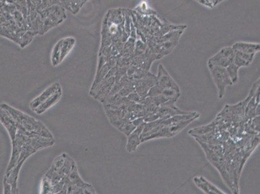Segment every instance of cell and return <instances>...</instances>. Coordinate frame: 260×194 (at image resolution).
<instances>
[{"label": "cell", "instance_id": "5b68a950", "mask_svg": "<svg viewBox=\"0 0 260 194\" xmlns=\"http://www.w3.org/2000/svg\"><path fill=\"white\" fill-rule=\"evenodd\" d=\"M235 52L232 47H224L221 48L216 54L210 57L208 60V67L219 66L226 68L233 62Z\"/></svg>", "mask_w": 260, "mask_h": 194}, {"label": "cell", "instance_id": "ffe728a7", "mask_svg": "<svg viewBox=\"0 0 260 194\" xmlns=\"http://www.w3.org/2000/svg\"><path fill=\"white\" fill-rule=\"evenodd\" d=\"M259 108H260V105L259 104L257 105L256 108H255V114H256V116H259Z\"/></svg>", "mask_w": 260, "mask_h": 194}, {"label": "cell", "instance_id": "52a82bcc", "mask_svg": "<svg viewBox=\"0 0 260 194\" xmlns=\"http://www.w3.org/2000/svg\"><path fill=\"white\" fill-rule=\"evenodd\" d=\"M157 77V84H158L163 89L175 90V91L180 92V88L177 84L170 76L168 72L164 67L163 65L159 64L158 67V74Z\"/></svg>", "mask_w": 260, "mask_h": 194}, {"label": "cell", "instance_id": "ba28073f", "mask_svg": "<svg viewBox=\"0 0 260 194\" xmlns=\"http://www.w3.org/2000/svg\"><path fill=\"white\" fill-rule=\"evenodd\" d=\"M145 122L138 126L128 136L126 150L130 153L137 150V148L141 143V134H143Z\"/></svg>", "mask_w": 260, "mask_h": 194}, {"label": "cell", "instance_id": "d6986e66", "mask_svg": "<svg viewBox=\"0 0 260 194\" xmlns=\"http://www.w3.org/2000/svg\"><path fill=\"white\" fill-rule=\"evenodd\" d=\"M127 98L129 100L132 101V102L137 104H139L141 99V97L135 91L131 92V94L127 96Z\"/></svg>", "mask_w": 260, "mask_h": 194}, {"label": "cell", "instance_id": "ac0fdd59", "mask_svg": "<svg viewBox=\"0 0 260 194\" xmlns=\"http://www.w3.org/2000/svg\"><path fill=\"white\" fill-rule=\"evenodd\" d=\"M259 82L260 80L259 78L258 80L255 82L254 84L252 85V87L251 88L249 94H248V96H250V98L255 97L259 94Z\"/></svg>", "mask_w": 260, "mask_h": 194}, {"label": "cell", "instance_id": "7a4b0ae2", "mask_svg": "<svg viewBox=\"0 0 260 194\" xmlns=\"http://www.w3.org/2000/svg\"><path fill=\"white\" fill-rule=\"evenodd\" d=\"M0 108L8 112L11 118L29 133L32 135L41 136L42 138L55 140L52 133L41 121L19 110L15 109L8 104H2Z\"/></svg>", "mask_w": 260, "mask_h": 194}, {"label": "cell", "instance_id": "4fadbf2b", "mask_svg": "<svg viewBox=\"0 0 260 194\" xmlns=\"http://www.w3.org/2000/svg\"><path fill=\"white\" fill-rule=\"evenodd\" d=\"M202 180H203V182H204V184L206 185V188H207L208 192H209V194H225L223 192H222L221 190H220L218 188H217L216 186H215V185L212 184L208 182V180H206L205 178L202 177H199Z\"/></svg>", "mask_w": 260, "mask_h": 194}, {"label": "cell", "instance_id": "5bb4252c", "mask_svg": "<svg viewBox=\"0 0 260 194\" xmlns=\"http://www.w3.org/2000/svg\"><path fill=\"white\" fill-rule=\"evenodd\" d=\"M53 186L50 180L46 176H44L43 180H42V194H52Z\"/></svg>", "mask_w": 260, "mask_h": 194}, {"label": "cell", "instance_id": "277c9868", "mask_svg": "<svg viewBox=\"0 0 260 194\" xmlns=\"http://www.w3.org/2000/svg\"><path fill=\"white\" fill-rule=\"evenodd\" d=\"M208 68L218 91L219 98H223L225 94L226 87L233 85L226 68L219 66H210Z\"/></svg>", "mask_w": 260, "mask_h": 194}, {"label": "cell", "instance_id": "8992f818", "mask_svg": "<svg viewBox=\"0 0 260 194\" xmlns=\"http://www.w3.org/2000/svg\"><path fill=\"white\" fill-rule=\"evenodd\" d=\"M156 84V76L148 72L143 78L136 80V86H135V91L141 98H145L147 96L148 92L150 88Z\"/></svg>", "mask_w": 260, "mask_h": 194}, {"label": "cell", "instance_id": "9a60e30c", "mask_svg": "<svg viewBox=\"0 0 260 194\" xmlns=\"http://www.w3.org/2000/svg\"><path fill=\"white\" fill-rule=\"evenodd\" d=\"M235 54L240 57V58L245 60L246 62H247L248 64L250 65L252 64L253 60L254 58L255 54H244V52H237L234 50Z\"/></svg>", "mask_w": 260, "mask_h": 194}, {"label": "cell", "instance_id": "3957f363", "mask_svg": "<svg viewBox=\"0 0 260 194\" xmlns=\"http://www.w3.org/2000/svg\"><path fill=\"white\" fill-rule=\"evenodd\" d=\"M76 44V40L73 37H68L58 42L53 48L51 54V64L53 67L59 66L66 58Z\"/></svg>", "mask_w": 260, "mask_h": 194}, {"label": "cell", "instance_id": "30bf717a", "mask_svg": "<svg viewBox=\"0 0 260 194\" xmlns=\"http://www.w3.org/2000/svg\"><path fill=\"white\" fill-rule=\"evenodd\" d=\"M62 96V89L59 90V91L55 92V94H53V96H51L50 98H48L46 101H44L34 112L37 114H42L45 113L47 110L50 109L51 107L59 102Z\"/></svg>", "mask_w": 260, "mask_h": 194}, {"label": "cell", "instance_id": "6da1fadb", "mask_svg": "<svg viewBox=\"0 0 260 194\" xmlns=\"http://www.w3.org/2000/svg\"><path fill=\"white\" fill-rule=\"evenodd\" d=\"M55 140L42 138L38 136L33 138L29 141L20 154L17 164L10 172H6L4 178V194H19L18 188V180L19 174L24 163L30 156L46 148L53 146L55 144Z\"/></svg>", "mask_w": 260, "mask_h": 194}, {"label": "cell", "instance_id": "e0dca14e", "mask_svg": "<svg viewBox=\"0 0 260 194\" xmlns=\"http://www.w3.org/2000/svg\"><path fill=\"white\" fill-rule=\"evenodd\" d=\"M250 125L252 128L256 133H259V116H255L250 120Z\"/></svg>", "mask_w": 260, "mask_h": 194}, {"label": "cell", "instance_id": "2e32d148", "mask_svg": "<svg viewBox=\"0 0 260 194\" xmlns=\"http://www.w3.org/2000/svg\"><path fill=\"white\" fill-rule=\"evenodd\" d=\"M163 91V88L158 84L155 85L154 86L150 88L147 94V96L153 97L161 96Z\"/></svg>", "mask_w": 260, "mask_h": 194}, {"label": "cell", "instance_id": "9c48e42d", "mask_svg": "<svg viewBox=\"0 0 260 194\" xmlns=\"http://www.w3.org/2000/svg\"><path fill=\"white\" fill-rule=\"evenodd\" d=\"M61 89V85L59 83L55 82L53 84L47 88L46 90H44L39 96H37L34 100L31 101L30 103L31 109L34 112L44 101H46L51 96H53V94H55V92Z\"/></svg>", "mask_w": 260, "mask_h": 194}, {"label": "cell", "instance_id": "8fae6325", "mask_svg": "<svg viewBox=\"0 0 260 194\" xmlns=\"http://www.w3.org/2000/svg\"><path fill=\"white\" fill-rule=\"evenodd\" d=\"M233 50L237 52L247 54H256L259 52L260 45L257 43L245 42H237L232 46Z\"/></svg>", "mask_w": 260, "mask_h": 194}, {"label": "cell", "instance_id": "7c38bea8", "mask_svg": "<svg viewBox=\"0 0 260 194\" xmlns=\"http://www.w3.org/2000/svg\"><path fill=\"white\" fill-rule=\"evenodd\" d=\"M226 70L233 84H236L237 81H238V72L239 68L232 62L226 68Z\"/></svg>", "mask_w": 260, "mask_h": 194}]
</instances>
